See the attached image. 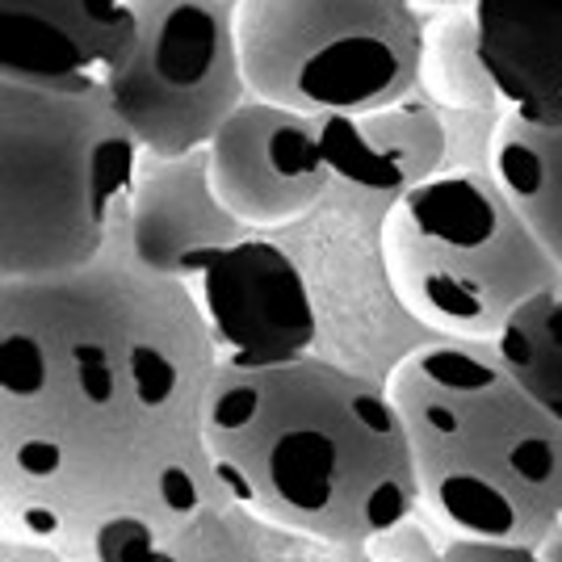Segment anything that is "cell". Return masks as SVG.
I'll use <instances>...</instances> for the list:
<instances>
[{
  "mask_svg": "<svg viewBox=\"0 0 562 562\" xmlns=\"http://www.w3.org/2000/svg\"><path fill=\"white\" fill-rule=\"evenodd\" d=\"M218 374L193 285L114 244L0 278V513L59 559H165L223 504L206 446Z\"/></svg>",
  "mask_w": 562,
  "mask_h": 562,
  "instance_id": "obj_1",
  "label": "cell"
},
{
  "mask_svg": "<svg viewBox=\"0 0 562 562\" xmlns=\"http://www.w3.org/2000/svg\"><path fill=\"white\" fill-rule=\"evenodd\" d=\"M206 446L223 492L319 546H370L420 508L391 386L315 352L265 370L218 366Z\"/></svg>",
  "mask_w": 562,
  "mask_h": 562,
  "instance_id": "obj_2",
  "label": "cell"
},
{
  "mask_svg": "<svg viewBox=\"0 0 562 562\" xmlns=\"http://www.w3.org/2000/svg\"><path fill=\"white\" fill-rule=\"evenodd\" d=\"M420 504L449 533L533 546L562 525V424L499 361L492 340H437L391 374Z\"/></svg>",
  "mask_w": 562,
  "mask_h": 562,
  "instance_id": "obj_3",
  "label": "cell"
},
{
  "mask_svg": "<svg viewBox=\"0 0 562 562\" xmlns=\"http://www.w3.org/2000/svg\"><path fill=\"white\" fill-rule=\"evenodd\" d=\"M143 143L105 80L0 76V278H50L114 244Z\"/></svg>",
  "mask_w": 562,
  "mask_h": 562,
  "instance_id": "obj_4",
  "label": "cell"
},
{
  "mask_svg": "<svg viewBox=\"0 0 562 562\" xmlns=\"http://www.w3.org/2000/svg\"><path fill=\"white\" fill-rule=\"evenodd\" d=\"M382 265L398 306L453 340H495L516 306L562 281L492 172H437L391 202Z\"/></svg>",
  "mask_w": 562,
  "mask_h": 562,
  "instance_id": "obj_5",
  "label": "cell"
},
{
  "mask_svg": "<svg viewBox=\"0 0 562 562\" xmlns=\"http://www.w3.org/2000/svg\"><path fill=\"white\" fill-rule=\"evenodd\" d=\"M252 97L303 114H361L416 89L428 30L412 0H239Z\"/></svg>",
  "mask_w": 562,
  "mask_h": 562,
  "instance_id": "obj_6",
  "label": "cell"
},
{
  "mask_svg": "<svg viewBox=\"0 0 562 562\" xmlns=\"http://www.w3.org/2000/svg\"><path fill=\"white\" fill-rule=\"evenodd\" d=\"M139 43L105 76L114 110L147 156L211 147L252 97L239 50V0H135Z\"/></svg>",
  "mask_w": 562,
  "mask_h": 562,
  "instance_id": "obj_7",
  "label": "cell"
},
{
  "mask_svg": "<svg viewBox=\"0 0 562 562\" xmlns=\"http://www.w3.org/2000/svg\"><path fill=\"white\" fill-rule=\"evenodd\" d=\"M218 366L265 370L306 357L319 340V306L299 260L257 232L218 248L193 281Z\"/></svg>",
  "mask_w": 562,
  "mask_h": 562,
  "instance_id": "obj_8",
  "label": "cell"
},
{
  "mask_svg": "<svg viewBox=\"0 0 562 562\" xmlns=\"http://www.w3.org/2000/svg\"><path fill=\"white\" fill-rule=\"evenodd\" d=\"M206 151L218 198L252 232L303 218L336 177L324 151V117L265 97H248Z\"/></svg>",
  "mask_w": 562,
  "mask_h": 562,
  "instance_id": "obj_9",
  "label": "cell"
},
{
  "mask_svg": "<svg viewBox=\"0 0 562 562\" xmlns=\"http://www.w3.org/2000/svg\"><path fill=\"white\" fill-rule=\"evenodd\" d=\"M252 227L218 198L211 151L147 156L126 202V252L160 278L198 281L206 260Z\"/></svg>",
  "mask_w": 562,
  "mask_h": 562,
  "instance_id": "obj_10",
  "label": "cell"
},
{
  "mask_svg": "<svg viewBox=\"0 0 562 562\" xmlns=\"http://www.w3.org/2000/svg\"><path fill=\"white\" fill-rule=\"evenodd\" d=\"M135 43V0H0L4 80H105Z\"/></svg>",
  "mask_w": 562,
  "mask_h": 562,
  "instance_id": "obj_11",
  "label": "cell"
},
{
  "mask_svg": "<svg viewBox=\"0 0 562 562\" xmlns=\"http://www.w3.org/2000/svg\"><path fill=\"white\" fill-rule=\"evenodd\" d=\"M324 151L345 186L398 202L441 172L449 131L432 105L403 97L361 114H324Z\"/></svg>",
  "mask_w": 562,
  "mask_h": 562,
  "instance_id": "obj_12",
  "label": "cell"
},
{
  "mask_svg": "<svg viewBox=\"0 0 562 562\" xmlns=\"http://www.w3.org/2000/svg\"><path fill=\"white\" fill-rule=\"evenodd\" d=\"M492 177L562 269V97L508 105L492 135Z\"/></svg>",
  "mask_w": 562,
  "mask_h": 562,
  "instance_id": "obj_13",
  "label": "cell"
},
{
  "mask_svg": "<svg viewBox=\"0 0 562 562\" xmlns=\"http://www.w3.org/2000/svg\"><path fill=\"white\" fill-rule=\"evenodd\" d=\"M470 18L499 101L546 105L562 97V0H474Z\"/></svg>",
  "mask_w": 562,
  "mask_h": 562,
  "instance_id": "obj_14",
  "label": "cell"
},
{
  "mask_svg": "<svg viewBox=\"0 0 562 562\" xmlns=\"http://www.w3.org/2000/svg\"><path fill=\"white\" fill-rule=\"evenodd\" d=\"M492 345L516 382L562 424V285L525 299Z\"/></svg>",
  "mask_w": 562,
  "mask_h": 562,
  "instance_id": "obj_15",
  "label": "cell"
},
{
  "mask_svg": "<svg viewBox=\"0 0 562 562\" xmlns=\"http://www.w3.org/2000/svg\"><path fill=\"white\" fill-rule=\"evenodd\" d=\"M424 68L432 76V89L453 110H495L499 105V89L483 64L479 30H474L470 13H449L437 22V30L428 34Z\"/></svg>",
  "mask_w": 562,
  "mask_h": 562,
  "instance_id": "obj_16",
  "label": "cell"
},
{
  "mask_svg": "<svg viewBox=\"0 0 562 562\" xmlns=\"http://www.w3.org/2000/svg\"><path fill=\"white\" fill-rule=\"evenodd\" d=\"M441 559H538L533 546H520L508 538H483V533H453L449 546L441 550Z\"/></svg>",
  "mask_w": 562,
  "mask_h": 562,
  "instance_id": "obj_17",
  "label": "cell"
},
{
  "mask_svg": "<svg viewBox=\"0 0 562 562\" xmlns=\"http://www.w3.org/2000/svg\"><path fill=\"white\" fill-rule=\"evenodd\" d=\"M441 4H453V0H441ZM458 4H474V0H458Z\"/></svg>",
  "mask_w": 562,
  "mask_h": 562,
  "instance_id": "obj_18",
  "label": "cell"
}]
</instances>
